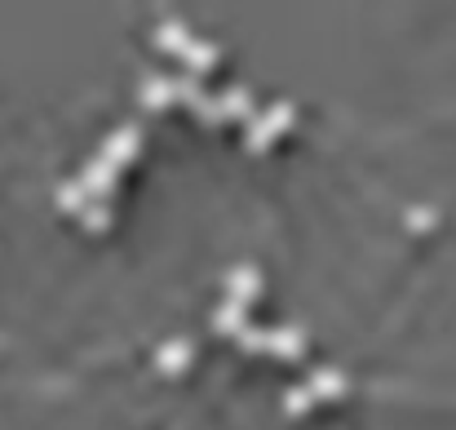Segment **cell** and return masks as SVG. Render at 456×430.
Instances as JSON below:
<instances>
[{"mask_svg": "<svg viewBox=\"0 0 456 430\" xmlns=\"http://www.w3.org/2000/svg\"><path fill=\"white\" fill-rule=\"evenodd\" d=\"M142 103L147 107H164V103H186V107H195L204 120H226V116H248L253 112V103H248V94H226V98H204L191 80H147L142 85Z\"/></svg>", "mask_w": 456, "mask_h": 430, "instance_id": "6da1fadb", "label": "cell"}, {"mask_svg": "<svg viewBox=\"0 0 456 430\" xmlns=\"http://www.w3.org/2000/svg\"><path fill=\"white\" fill-rule=\"evenodd\" d=\"M155 40H159L164 49L182 54V58H186L191 67H200V71H208V67H213V49H208V45H195V40L186 36V27H182V22H164Z\"/></svg>", "mask_w": 456, "mask_h": 430, "instance_id": "3957f363", "label": "cell"}, {"mask_svg": "<svg viewBox=\"0 0 456 430\" xmlns=\"http://www.w3.org/2000/svg\"><path fill=\"white\" fill-rule=\"evenodd\" d=\"M186 360H191V342H168V346L155 355V364L164 368V377L182 373V368H186Z\"/></svg>", "mask_w": 456, "mask_h": 430, "instance_id": "8992f818", "label": "cell"}, {"mask_svg": "<svg viewBox=\"0 0 456 430\" xmlns=\"http://www.w3.org/2000/svg\"><path fill=\"white\" fill-rule=\"evenodd\" d=\"M346 391V382L337 377V373H319L310 386H297V391H289V413H305V409H314L319 400H332V395H341Z\"/></svg>", "mask_w": 456, "mask_h": 430, "instance_id": "277c9868", "label": "cell"}, {"mask_svg": "<svg viewBox=\"0 0 456 430\" xmlns=\"http://www.w3.org/2000/svg\"><path fill=\"white\" fill-rule=\"evenodd\" d=\"M134 146H138V129L129 125V129H120L111 143L102 146V155H98V160L89 164V173L76 182L80 195H107V191H111V178H116V169H120V160H129Z\"/></svg>", "mask_w": 456, "mask_h": 430, "instance_id": "7a4b0ae2", "label": "cell"}, {"mask_svg": "<svg viewBox=\"0 0 456 430\" xmlns=\"http://www.w3.org/2000/svg\"><path fill=\"white\" fill-rule=\"evenodd\" d=\"M289 125H293V107H284V103H280V107H275V112H271V116H266V120L253 129L248 146H253V151H266V143H271L275 134H284Z\"/></svg>", "mask_w": 456, "mask_h": 430, "instance_id": "5b68a950", "label": "cell"}]
</instances>
